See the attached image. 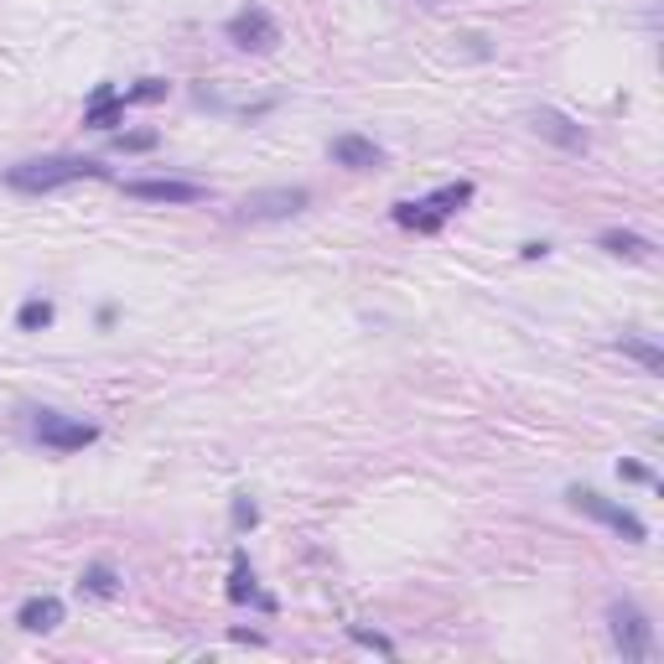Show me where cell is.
I'll return each instance as SVG.
<instances>
[{
	"mask_svg": "<svg viewBox=\"0 0 664 664\" xmlns=\"http://www.w3.org/2000/svg\"><path fill=\"white\" fill-rule=\"evenodd\" d=\"M597 244H602L608 255H618V260H649V255H654V244H649L644 234H629V229H602Z\"/></svg>",
	"mask_w": 664,
	"mask_h": 664,
	"instance_id": "4fadbf2b",
	"label": "cell"
},
{
	"mask_svg": "<svg viewBox=\"0 0 664 664\" xmlns=\"http://www.w3.org/2000/svg\"><path fill=\"white\" fill-rule=\"evenodd\" d=\"M119 99H125V104H156V99H167V84H161V78H140V84L125 88Z\"/></svg>",
	"mask_w": 664,
	"mask_h": 664,
	"instance_id": "ac0fdd59",
	"label": "cell"
},
{
	"mask_svg": "<svg viewBox=\"0 0 664 664\" xmlns=\"http://www.w3.org/2000/svg\"><path fill=\"white\" fill-rule=\"evenodd\" d=\"M17 623L27 633H52L63 623V602H57V597H27L17 608Z\"/></svg>",
	"mask_w": 664,
	"mask_h": 664,
	"instance_id": "8fae6325",
	"label": "cell"
},
{
	"mask_svg": "<svg viewBox=\"0 0 664 664\" xmlns=\"http://www.w3.org/2000/svg\"><path fill=\"white\" fill-rule=\"evenodd\" d=\"M32 436L42 446H52V452H84V446L99 442V426H94V421H73L63 410H36Z\"/></svg>",
	"mask_w": 664,
	"mask_h": 664,
	"instance_id": "8992f818",
	"label": "cell"
},
{
	"mask_svg": "<svg viewBox=\"0 0 664 664\" xmlns=\"http://www.w3.org/2000/svg\"><path fill=\"white\" fill-rule=\"evenodd\" d=\"M608 629H613V644H618V654H623L629 664L654 660V623L644 618V608H633V602H613V608H608Z\"/></svg>",
	"mask_w": 664,
	"mask_h": 664,
	"instance_id": "277c9868",
	"label": "cell"
},
{
	"mask_svg": "<svg viewBox=\"0 0 664 664\" xmlns=\"http://www.w3.org/2000/svg\"><path fill=\"white\" fill-rule=\"evenodd\" d=\"M618 477H629V483H649V467H639V462H618Z\"/></svg>",
	"mask_w": 664,
	"mask_h": 664,
	"instance_id": "7402d4cb",
	"label": "cell"
},
{
	"mask_svg": "<svg viewBox=\"0 0 664 664\" xmlns=\"http://www.w3.org/2000/svg\"><path fill=\"white\" fill-rule=\"evenodd\" d=\"M571 509L577 514H587V519H597V525H608V529H618L629 546H644L649 540V525L639 519L633 509H623V504H613V498H602L597 488H571Z\"/></svg>",
	"mask_w": 664,
	"mask_h": 664,
	"instance_id": "3957f363",
	"label": "cell"
},
{
	"mask_svg": "<svg viewBox=\"0 0 664 664\" xmlns=\"http://www.w3.org/2000/svg\"><path fill=\"white\" fill-rule=\"evenodd\" d=\"M410 6H421V11H436V6H442V0H410Z\"/></svg>",
	"mask_w": 664,
	"mask_h": 664,
	"instance_id": "cb8c5ba5",
	"label": "cell"
},
{
	"mask_svg": "<svg viewBox=\"0 0 664 664\" xmlns=\"http://www.w3.org/2000/svg\"><path fill=\"white\" fill-rule=\"evenodd\" d=\"M229 602H260V608L271 613V597H260L255 571H250V556H244V550L234 556V571H229Z\"/></svg>",
	"mask_w": 664,
	"mask_h": 664,
	"instance_id": "5bb4252c",
	"label": "cell"
},
{
	"mask_svg": "<svg viewBox=\"0 0 664 664\" xmlns=\"http://www.w3.org/2000/svg\"><path fill=\"white\" fill-rule=\"evenodd\" d=\"M618 354L639 358L649 375H660V369H664V348H654V342H644V338H618Z\"/></svg>",
	"mask_w": 664,
	"mask_h": 664,
	"instance_id": "9a60e30c",
	"label": "cell"
},
{
	"mask_svg": "<svg viewBox=\"0 0 664 664\" xmlns=\"http://www.w3.org/2000/svg\"><path fill=\"white\" fill-rule=\"evenodd\" d=\"M223 36H229L239 52H255V57H265V52H275V42H281V27H275V17L265 11V6H244V11H234V17H229Z\"/></svg>",
	"mask_w": 664,
	"mask_h": 664,
	"instance_id": "52a82bcc",
	"label": "cell"
},
{
	"mask_svg": "<svg viewBox=\"0 0 664 664\" xmlns=\"http://www.w3.org/2000/svg\"><path fill=\"white\" fill-rule=\"evenodd\" d=\"M467 203H473V182H446V188H436L431 198H421V203H394V223H405L415 234H436V229Z\"/></svg>",
	"mask_w": 664,
	"mask_h": 664,
	"instance_id": "7a4b0ae2",
	"label": "cell"
},
{
	"mask_svg": "<svg viewBox=\"0 0 664 664\" xmlns=\"http://www.w3.org/2000/svg\"><path fill=\"white\" fill-rule=\"evenodd\" d=\"M327 151H333V161H338V167H348V171H375V167H384V146H375L369 136H354V130H348V136H338L333 146H327Z\"/></svg>",
	"mask_w": 664,
	"mask_h": 664,
	"instance_id": "9c48e42d",
	"label": "cell"
},
{
	"mask_svg": "<svg viewBox=\"0 0 664 664\" xmlns=\"http://www.w3.org/2000/svg\"><path fill=\"white\" fill-rule=\"evenodd\" d=\"M84 592H94V597H115L119 592V577H115V566H104V561H94L84 571V581H78Z\"/></svg>",
	"mask_w": 664,
	"mask_h": 664,
	"instance_id": "2e32d148",
	"label": "cell"
},
{
	"mask_svg": "<svg viewBox=\"0 0 664 664\" xmlns=\"http://www.w3.org/2000/svg\"><path fill=\"white\" fill-rule=\"evenodd\" d=\"M119 115H125L119 88L115 84H99V88H94V104L84 109V125H94V130H109V125H119Z\"/></svg>",
	"mask_w": 664,
	"mask_h": 664,
	"instance_id": "7c38bea8",
	"label": "cell"
},
{
	"mask_svg": "<svg viewBox=\"0 0 664 664\" xmlns=\"http://www.w3.org/2000/svg\"><path fill=\"white\" fill-rule=\"evenodd\" d=\"M529 125H535L546 140H556L561 151H577V156L587 151V130H581L571 115H561V109H535V119H529Z\"/></svg>",
	"mask_w": 664,
	"mask_h": 664,
	"instance_id": "30bf717a",
	"label": "cell"
},
{
	"mask_svg": "<svg viewBox=\"0 0 664 664\" xmlns=\"http://www.w3.org/2000/svg\"><path fill=\"white\" fill-rule=\"evenodd\" d=\"M260 509L250 504V494H234V529H255Z\"/></svg>",
	"mask_w": 664,
	"mask_h": 664,
	"instance_id": "d6986e66",
	"label": "cell"
},
{
	"mask_svg": "<svg viewBox=\"0 0 664 664\" xmlns=\"http://www.w3.org/2000/svg\"><path fill=\"white\" fill-rule=\"evenodd\" d=\"M115 146H119V151H151L156 136H151V130H136V136H119Z\"/></svg>",
	"mask_w": 664,
	"mask_h": 664,
	"instance_id": "44dd1931",
	"label": "cell"
},
{
	"mask_svg": "<svg viewBox=\"0 0 664 664\" xmlns=\"http://www.w3.org/2000/svg\"><path fill=\"white\" fill-rule=\"evenodd\" d=\"M519 255H525V260H546V255H550V244H546V239H540V244H525Z\"/></svg>",
	"mask_w": 664,
	"mask_h": 664,
	"instance_id": "603a6c76",
	"label": "cell"
},
{
	"mask_svg": "<svg viewBox=\"0 0 664 664\" xmlns=\"http://www.w3.org/2000/svg\"><path fill=\"white\" fill-rule=\"evenodd\" d=\"M312 192L307 188H260L250 198H239L234 219L239 223H271V219H296V213H307Z\"/></svg>",
	"mask_w": 664,
	"mask_h": 664,
	"instance_id": "5b68a950",
	"label": "cell"
},
{
	"mask_svg": "<svg viewBox=\"0 0 664 664\" xmlns=\"http://www.w3.org/2000/svg\"><path fill=\"white\" fill-rule=\"evenodd\" d=\"M109 167L94 161V156H32V161H17L6 171V188L17 192H57L68 182H104Z\"/></svg>",
	"mask_w": 664,
	"mask_h": 664,
	"instance_id": "6da1fadb",
	"label": "cell"
},
{
	"mask_svg": "<svg viewBox=\"0 0 664 664\" xmlns=\"http://www.w3.org/2000/svg\"><path fill=\"white\" fill-rule=\"evenodd\" d=\"M348 639H358V644L379 649V654H394V644H390V639H384V633H369V629H358V623H354V629H348Z\"/></svg>",
	"mask_w": 664,
	"mask_h": 664,
	"instance_id": "ffe728a7",
	"label": "cell"
},
{
	"mask_svg": "<svg viewBox=\"0 0 664 664\" xmlns=\"http://www.w3.org/2000/svg\"><path fill=\"white\" fill-rule=\"evenodd\" d=\"M125 192L140 203H203L208 198L203 182H182V177H140V182H125Z\"/></svg>",
	"mask_w": 664,
	"mask_h": 664,
	"instance_id": "ba28073f",
	"label": "cell"
},
{
	"mask_svg": "<svg viewBox=\"0 0 664 664\" xmlns=\"http://www.w3.org/2000/svg\"><path fill=\"white\" fill-rule=\"evenodd\" d=\"M52 323V302H27V307L17 312V327L21 333H36V327Z\"/></svg>",
	"mask_w": 664,
	"mask_h": 664,
	"instance_id": "e0dca14e",
	"label": "cell"
}]
</instances>
